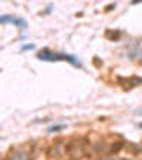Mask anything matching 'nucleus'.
<instances>
[{
    "label": "nucleus",
    "mask_w": 142,
    "mask_h": 160,
    "mask_svg": "<svg viewBox=\"0 0 142 160\" xmlns=\"http://www.w3.org/2000/svg\"><path fill=\"white\" fill-rule=\"evenodd\" d=\"M0 23H12V25H18L22 30L27 29V22L23 18L12 16V14H6V16H0Z\"/></svg>",
    "instance_id": "7ed1b4c3"
},
{
    "label": "nucleus",
    "mask_w": 142,
    "mask_h": 160,
    "mask_svg": "<svg viewBox=\"0 0 142 160\" xmlns=\"http://www.w3.org/2000/svg\"><path fill=\"white\" fill-rule=\"evenodd\" d=\"M142 0H131V4H140Z\"/></svg>",
    "instance_id": "f8f14e48"
},
{
    "label": "nucleus",
    "mask_w": 142,
    "mask_h": 160,
    "mask_svg": "<svg viewBox=\"0 0 142 160\" xmlns=\"http://www.w3.org/2000/svg\"><path fill=\"white\" fill-rule=\"evenodd\" d=\"M105 36H107L108 39H112V41H117L121 38V32H112V30H107L105 32Z\"/></svg>",
    "instance_id": "6e6552de"
},
{
    "label": "nucleus",
    "mask_w": 142,
    "mask_h": 160,
    "mask_svg": "<svg viewBox=\"0 0 142 160\" xmlns=\"http://www.w3.org/2000/svg\"><path fill=\"white\" fill-rule=\"evenodd\" d=\"M64 128H66L64 125H57V126H51L50 132H59V130H64Z\"/></svg>",
    "instance_id": "1a4fd4ad"
},
{
    "label": "nucleus",
    "mask_w": 142,
    "mask_h": 160,
    "mask_svg": "<svg viewBox=\"0 0 142 160\" xmlns=\"http://www.w3.org/2000/svg\"><path fill=\"white\" fill-rule=\"evenodd\" d=\"M9 160H28V157H27L25 151H14V153L9 157Z\"/></svg>",
    "instance_id": "39448f33"
},
{
    "label": "nucleus",
    "mask_w": 142,
    "mask_h": 160,
    "mask_svg": "<svg viewBox=\"0 0 142 160\" xmlns=\"http://www.w3.org/2000/svg\"><path fill=\"white\" fill-rule=\"evenodd\" d=\"M140 126H142V125H140Z\"/></svg>",
    "instance_id": "ddd939ff"
},
{
    "label": "nucleus",
    "mask_w": 142,
    "mask_h": 160,
    "mask_svg": "<svg viewBox=\"0 0 142 160\" xmlns=\"http://www.w3.org/2000/svg\"><path fill=\"white\" fill-rule=\"evenodd\" d=\"M37 59L39 61H50V62H55V61H66V62H71L73 66L80 68V61L75 55H66V53H55V52L48 50V48H43V50L37 52Z\"/></svg>",
    "instance_id": "f257e3e1"
},
{
    "label": "nucleus",
    "mask_w": 142,
    "mask_h": 160,
    "mask_svg": "<svg viewBox=\"0 0 142 160\" xmlns=\"http://www.w3.org/2000/svg\"><path fill=\"white\" fill-rule=\"evenodd\" d=\"M32 48H34V45H25L23 46V50H32Z\"/></svg>",
    "instance_id": "9b49d317"
},
{
    "label": "nucleus",
    "mask_w": 142,
    "mask_h": 160,
    "mask_svg": "<svg viewBox=\"0 0 142 160\" xmlns=\"http://www.w3.org/2000/svg\"><path fill=\"white\" fill-rule=\"evenodd\" d=\"M123 146H125V144L121 142H114V144H110V148H108V153H117V151H121V149H123Z\"/></svg>",
    "instance_id": "423d86ee"
},
{
    "label": "nucleus",
    "mask_w": 142,
    "mask_h": 160,
    "mask_svg": "<svg viewBox=\"0 0 142 160\" xmlns=\"http://www.w3.org/2000/svg\"><path fill=\"white\" fill-rule=\"evenodd\" d=\"M126 149H130L133 155H139V153H142V148H139V146H135L133 142H128V146H126Z\"/></svg>",
    "instance_id": "0eeeda50"
},
{
    "label": "nucleus",
    "mask_w": 142,
    "mask_h": 160,
    "mask_svg": "<svg viewBox=\"0 0 142 160\" xmlns=\"http://www.w3.org/2000/svg\"><path fill=\"white\" fill-rule=\"evenodd\" d=\"M117 84H121V86L126 87V89H131V87L140 86L142 78L140 77H130V78H123V77H119V78H117Z\"/></svg>",
    "instance_id": "20e7f679"
},
{
    "label": "nucleus",
    "mask_w": 142,
    "mask_h": 160,
    "mask_svg": "<svg viewBox=\"0 0 142 160\" xmlns=\"http://www.w3.org/2000/svg\"><path fill=\"white\" fill-rule=\"evenodd\" d=\"M66 155H68V160H82L85 157V146L78 142H71L66 149Z\"/></svg>",
    "instance_id": "f03ea898"
},
{
    "label": "nucleus",
    "mask_w": 142,
    "mask_h": 160,
    "mask_svg": "<svg viewBox=\"0 0 142 160\" xmlns=\"http://www.w3.org/2000/svg\"><path fill=\"white\" fill-rule=\"evenodd\" d=\"M96 160H112V157H108V155H101V157L96 158Z\"/></svg>",
    "instance_id": "9d476101"
}]
</instances>
